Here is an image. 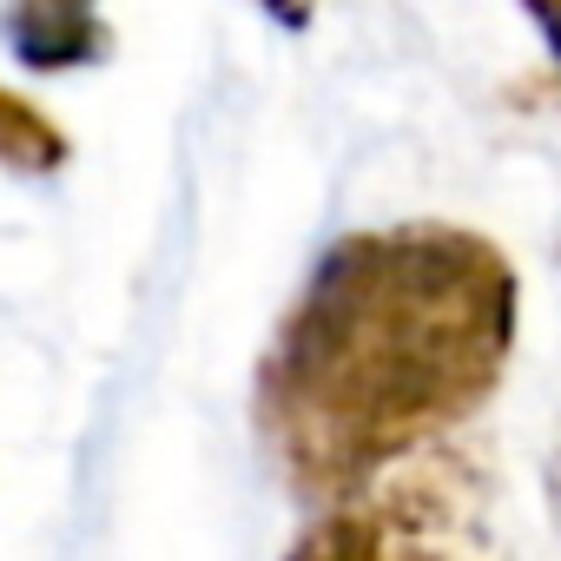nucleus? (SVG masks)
<instances>
[{
    "label": "nucleus",
    "instance_id": "f257e3e1",
    "mask_svg": "<svg viewBox=\"0 0 561 561\" xmlns=\"http://www.w3.org/2000/svg\"><path fill=\"white\" fill-rule=\"evenodd\" d=\"M522 277L449 218L344 231L285 305L251 383L257 443L298 502L331 508L462 430L508 377Z\"/></svg>",
    "mask_w": 561,
    "mask_h": 561
},
{
    "label": "nucleus",
    "instance_id": "20e7f679",
    "mask_svg": "<svg viewBox=\"0 0 561 561\" xmlns=\"http://www.w3.org/2000/svg\"><path fill=\"white\" fill-rule=\"evenodd\" d=\"M0 165L8 172H60L67 165V133L21 93L0 87Z\"/></svg>",
    "mask_w": 561,
    "mask_h": 561
},
{
    "label": "nucleus",
    "instance_id": "7ed1b4c3",
    "mask_svg": "<svg viewBox=\"0 0 561 561\" xmlns=\"http://www.w3.org/2000/svg\"><path fill=\"white\" fill-rule=\"evenodd\" d=\"M0 34H8V54L34 73H73L113 54V27L100 14V0H8Z\"/></svg>",
    "mask_w": 561,
    "mask_h": 561
},
{
    "label": "nucleus",
    "instance_id": "39448f33",
    "mask_svg": "<svg viewBox=\"0 0 561 561\" xmlns=\"http://www.w3.org/2000/svg\"><path fill=\"white\" fill-rule=\"evenodd\" d=\"M522 14L535 21L541 47H548V54H554V67H561V0H522Z\"/></svg>",
    "mask_w": 561,
    "mask_h": 561
},
{
    "label": "nucleus",
    "instance_id": "423d86ee",
    "mask_svg": "<svg viewBox=\"0 0 561 561\" xmlns=\"http://www.w3.org/2000/svg\"><path fill=\"white\" fill-rule=\"evenodd\" d=\"M257 14H271L277 27H311V14H318V0H251Z\"/></svg>",
    "mask_w": 561,
    "mask_h": 561
},
{
    "label": "nucleus",
    "instance_id": "f03ea898",
    "mask_svg": "<svg viewBox=\"0 0 561 561\" xmlns=\"http://www.w3.org/2000/svg\"><path fill=\"white\" fill-rule=\"evenodd\" d=\"M489 482L456 449H423L370 489L318 508L285 561H482Z\"/></svg>",
    "mask_w": 561,
    "mask_h": 561
}]
</instances>
